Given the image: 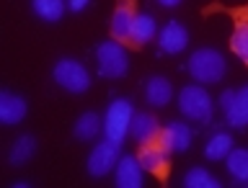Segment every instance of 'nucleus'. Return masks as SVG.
<instances>
[{
	"label": "nucleus",
	"instance_id": "nucleus-1",
	"mask_svg": "<svg viewBox=\"0 0 248 188\" xmlns=\"http://www.w3.org/2000/svg\"><path fill=\"white\" fill-rule=\"evenodd\" d=\"M228 15L230 23H232V31H230V52L243 62L248 67V0L240 5H225L220 0H212L202 8V15Z\"/></svg>",
	"mask_w": 248,
	"mask_h": 188
},
{
	"label": "nucleus",
	"instance_id": "nucleus-2",
	"mask_svg": "<svg viewBox=\"0 0 248 188\" xmlns=\"http://www.w3.org/2000/svg\"><path fill=\"white\" fill-rule=\"evenodd\" d=\"M135 158H137L140 165H142L145 173L155 175L160 183H168V178H170V147L166 145V139H163L160 131H155L153 137H147L140 142Z\"/></svg>",
	"mask_w": 248,
	"mask_h": 188
},
{
	"label": "nucleus",
	"instance_id": "nucleus-3",
	"mask_svg": "<svg viewBox=\"0 0 248 188\" xmlns=\"http://www.w3.org/2000/svg\"><path fill=\"white\" fill-rule=\"evenodd\" d=\"M186 70H189V75L197 83H207V85L220 83L222 77H225V57L217 49L204 46V49H197L189 57Z\"/></svg>",
	"mask_w": 248,
	"mask_h": 188
},
{
	"label": "nucleus",
	"instance_id": "nucleus-4",
	"mask_svg": "<svg viewBox=\"0 0 248 188\" xmlns=\"http://www.w3.org/2000/svg\"><path fill=\"white\" fill-rule=\"evenodd\" d=\"M96 59H98V72L108 77V80L124 77L129 70L127 46H122L116 39H106V42H101L96 46Z\"/></svg>",
	"mask_w": 248,
	"mask_h": 188
},
{
	"label": "nucleus",
	"instance_id": "nucleus-5",
	"mask_svg": "<svg viewBox=\"0 0 248 188\" xmlns=\"http://www.w3.org/2000/svg\"><path fill=\"white\" fill-rule=\"evenodd\" d=\"M52 77H54V83H57L62 90H67V93H85L91 88L88 70H85L78 59H73V57L57 59V65H54V70H52Z\"/></svg>",
	"mask_w": 248,
	"mask_h": 188
},
{
	"label": "nucleus",
	"instance_id": "nucleus-6",
	"mask_svg": "<svg viewBox=\"0 0 248 188\" xmlns=\"http://www.w3.org/2000/svg\"><path fill=\"white\" fill-rule=\"evenodd\" d=\"M178 108L191 121H209L212 119V98L202 85H186L178 93Z\"/></svg>",
	"mask_w": 248,
	"mask_h": 188
},
{
	"label": "nucleus",
	"instance_id": "nucleus-7",
	"mask_svg": "<svg viewBox=\"0 0 248 188\" xmlns=\"http://www.w3.org/2000/svg\"><path fill=\"white\" fill-rule=\"evenodd\" d=\"M132 116H135V111H132V101L129 98H114L111 106H108V111H106V116H104V134H106V139L122 145L124 134L129 131Z\"/></svg>",
	"mask_w": 248,
	"mask_h": 188
},
{
	"label": "nucleus",
	"instance_id": "nucleus-8",
	"mask_svg": "<svg viewBox=\"0 0 248 188\" xmlns=\"http://www.w3.org/2000/svg\"><path fill=\"white\" fill-rule=\"evenodd\" d=\"M119 158H122L119 142L104 139V142H98V145L91 150L88 162H85V168H88V173H91L93 178H104V175H108V173H111V170L116 168Z\"/></svg>",
	"mask_w": 248,
	"mask_h": 188
},
{
	"label": "nucleus",
	"instance_id": "nucleus-9",
	"mask_svg": "<svg viewBox=\"0 0 248 188\" xmlns=\"http://www.w3.org/2000/svg\"><path fill=\"white\" fill-rule=\"evenodd\" d=\"M137 0H116L114 13H111V23H108V36L116 39L122 46L127 44L129 29L137 18Z\"/></svg>",
	"mask_w": 248,
	"mask_h": 188
},
{
	"label": "nucleus",
	"instance_id": "nucleus-10",
	"mask_svg": "<svg viewBox=\"0 0 248 188\" xmlns=\"http://www.w3.org/2000/svg\"><path fill=\"white\" fill-rule=\"evenodd\" d=\"M220 106L228 116L230 127H248V85L240 90H225L220 96Z\"/></svg>",
	"mask_w": 248,
	"mask_h": 188
},
{
	"label": "nucleus",
	"instance_id": "nucleus-11",
	"mask_svg": "<svg viewBox=\"0 0 248 188\" xmlns=\"http://www.w3.org/2000/svg\"><path fill=\"white\" fill-rule=\"evenodd\" d=\"M26 98L16 96L11 90H3L0 93V121L8 124V127H13V124H21L26 119Z\"/></svg>",
	"mask_w": 248,
	"mask_h": 188
},
{
	"label": "nucleus",
	"instance_id": "nucleus-12",
	"mask_svg": "<svg viewBox=\"0 0 248 188\" xmlns=\"http://www.w3.org/2000/svg\"><path fill=\"white\" fill-rule=\"evenodd\" d=\"M114 170H116L114 181L119 188H140L142 186V165L132 155H122Z\"/></svg>",
	"mask_w": 248,
	"mask_h": 188
},
{
	"label": "nucleus",
	"instance_id": "nucleus-13",
	"mask_svg": "<svg viewBox=\"0 0 248 188\" xmlns=\"http://www.w3.org/2000/svg\"><path fill=\"white\" fill-rule=\"evenodd\" d=\"M158 42H160V49L166 54H178V52L186 49V44H189V31H186L178 21H168L160 31Z\"/></svg>",
	"mask_w": 248,
	"mask_h": 188
},
{
	"label": "nucleus",
	"instance_id": "nucleus-14",
	"mask_svg": "<svg viewBox=\"0 0 248 188\" xmlns=\"http://www.w3.org/2000/svg\"><path fill=\"white\" fill-rule=\"evenodd\" d=\"M153 36H155V18L150 13H137V18H135V23H132L127 44H124V46L137 52V49H142Z\"/></svg>",
	"mask_w": 248,
	"mask_h": 188
},
{
	"label": "nucleus",
	"instance_id": "nucleus-15",
	"mask_svg": "<svg viewBox=\"0 0 248 188\" xmlns=\"http://www.w3.org/2000/svg\"><path fill=\"white\" fill-rule=\"evenodd\" d=\"M173 98V85H170L168 77L163 75H153L150 80L145 83V101L155 108L168 106V101Z\"/></svg>",
	"mask_w": 248,
	"mask_h": 188
},
{
	"label": "nucleus",
	"instance_id": "nucleus-16",
	"mask_svg": "<svg viewBox=\"0 0 248 188\" xmlns=\"http://www.w3.org/2000/svg\"><path fill=\"white\" fill-rule=\"evenodd\" d=\"M166 145L170 147V152H186L191 145V129L181 121H170L166 129H160Z\"/></svg>",
	"mask_w": 248,
	"mask_h": 188
},
{
	"label": "nucleus",
	"instance_id": "nucleus-17",
	"mask_svg": "<svg viewBox=\"0 0 248 188\" xmlns=\"http://www.w3.org/2000/svg\"><path fill=\"white\" fill-rule=\"evenodd\" d=\"M129 131H132V137H135L137 142H142V139L153 137L155 131H160V121L155 119V114H145V111H140V114L132 116Z\"/></svg>",
	"mask_w": 248,
	"mask_h": 188
},
{
	"label": "nucleus",
	"instance_id": "nucleus-18",
	"mask_svg": "<svg viewBox=\"0 0 248 188\" xmlns=\"http://www.w3.org/2000/svg\"><path fill=\"white\" fill-rule=\"evenodd\" d=\"M34 152H36V139L31 134H21L13 142L8 160H11V165H23V162H29L31 158H34Z\"/></svg>",
	"mask_w": 248,
	"mask_h": 188
},
{
	"label": "nucleus",
	"instance_id": "nucleus-19",
	"mask_svg": "<svg viewBox=\"0 0 248 188\" xmlns=\"http://www.w3.org/2000/svg\"><path fill=\"white\" fill-rule=\"evenodd\" d=\"M101 131V116L96 111H85L83 116H78L75 127H73V134L78 139H83V142H88V139H93Z\"/></svg>",
	"mask_w": 248,
	"mask_h": 188
},
{
	"label": "nucleus",
	"instance_id": "nucleus-20",
	"mask_svg": "<svg viewBox=\"0 0 248 188\" xmlns=\"http://www.w3.org/2000/svg\"><path fill=\"white\" fill-rule=\"evenodd\" d=\"M230 150H232V137L225 134V131H217L215 137L207 139V145H204V158H207V160H225Z\"/></svg>",
	"mask_w": 248,
	"mask_h": 188
},
{
	"label": "nucleus",
	"instance_id": "nucleus-21",
	"mask_svg": "<svg viewBox=\"0 0 248 188\" xmlns=\"http://www.w3.org/2000/svg\"><path fill=\"white\" fill-rule=\"evenodd\" d=\"M31 8L42 21H60L65 15V0H31Z\"/></svg>",
	"mask_w": 248,
	"mask_h": 188
},
{
	"label": "nucleus",
	"instance_id": "nucleus-22",
	"mask_svg": "<svg viewBox=\"0 0 248 188\" xmlns=\"http://www.w3.org/2000/svg\"><path fill=\"white\" fill-rule=\"evenodd\" d=\"M228 170L238 183H248V150H232L228 152Z\"/></svg>",
	"mask_w": 248,
	"mask_h": 188
},
{
	"label": "nucleus",
	"instance_id": "nucleus-23",
	"mask_svg": "<svg viewBox=\"0 0 248 188\" xmlns=\"http://www.w3.org/2000/svg\"><path fill=\"white\" fill-rule=\"evenodd\" d=\"M184 186L186 188H220V181L212 173H207L204 168H191L184 175Z\"/></svg>",
	"mask_w": 248,
	"mask_h": 188
},
{
	"label": "nucleus",
	"instance_id": "nucleus-24",
	"mask_svg": "<svg viewBox=\"0 0 248 188\" xmlns=\"http://www.w3.org/2000/svg\"><path fill=\"white\" fill-rule=\"evenodd\" d=\"M91 0H70V11H83Z\"/></svg>",
	"mask_w": 248,
	"mask_h": 188
},
{
	"label": "nucleus",
	"instance_id": "nucleus-25",
	"mask_svg": "<svg viewBox=\"0 0 248 188\" xmlns=\"http://www.w3.org/2000/svg\"><path fill=\"white\" fill-rule=\"evenodd\" d=\"M160 5H166V8H176L178 3H181V0H158Z\"/></svg>",
	"mask_w": 248,
	"mask_h": 188
}]
</instances>
